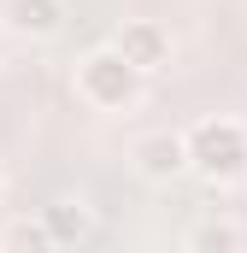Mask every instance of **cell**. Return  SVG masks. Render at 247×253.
Segmentation results:
<instances>
[{"label": "cell", "instance_id": "5b68a950", "mask_svg": "<svg viewBox=\"0 0 247 253\" xmlns=\"http://www.w3.org/2000/svg\"><path fill=\"white\" fill-rule=\"evenodd\" d=\"M65 24V0H6V30L18 36H59Z\"/></svg>", "mask_w": 247, "mask_h": 253}, {"label": "cell", "instance_id": "6da1fadb", "mask_svg": "<svg viewBox=\"0 0 247 253\" xmlns=\"http://www.w3.org/2000/svg\"><path fill=\"white\" fill-rule=\"evenodd\" d=\"M188 171H200L206 183H242L247 177V129L236 118H200L183 135Z\"/></svg>", "mask_w": 247, "mask_h": 253}, {"label": "cell", "instance_id": "ba28073f", "mask_svg": "<svg viewBox=\"0 0 247 253\" xmlns=\"http://www.w3.org/2000/svg\"><path fill=\"white\" fill-rule=\"evenodd\" d=\"M0 248H30V253H41V248H53V242H47V224H41V218H18V224L0 230Z\"/></svg>", "mask_w": 247, "mask_h": 253}, {"label": "cell", "instance_id": "9c48e42d", "mask_svg": "<svg viewBox=\"0 0 247 253\" xmlns=\"http://www.w3.org/2000/svg\"><path fill=\"white\" fill-rule=\"evenodd\" d=\"M0 53H6V24H0Z\"/></svg>", "mask_w": 247, "mask_h": 253}, {"label": "cell", "instance_id": "7a4b0ae2", "mask_svg": "<svg viewBox=\"0 0 247 253\" xmlns=\"http://www.w3.org/2000/svg\"><path fill=\"white\" fill-rule=\"evenodd\" d=\"M141 83H147V77L124 59L112 42L77 59V94H82L94 112H124V106H135V100H141Z\"/></svg>", "mask_w": 247, "mask_h": 253}, {"label": "cell", "instance_id": "3957f363", "mask_svg": "<svg viewBox=\"0 0 247 253\" xmlns=\"http://www.w3.org/2000/svg\"><path fill=\"white\" fill-rule=\"evenodd\" d=\"M112 47H118L124 59L135 65L141 77H153V71H165L171 53H177V42H171V30L165 24H153V18H129L118 36H112Z\"/></svg>", "mask_w": 247, "mask_h": 253}, {"label": "cell", "instance_id": "277c9868", "mask_svg": "<svg viewBox=\"0 0 247 253\" xmlns=\"http://www.w3.org/2000/svg\"><path fill=\"white\" fill-rule=\"evenodd\" d=\"M129 159H135V171H141V177H153V183H171V177H183V171H188L183 135H171V129H153V135H141Z\"/></svg>", "mask_w": 247, "mask_h": 253}, {"label": "cell", "instance_id": "52a82bcc", "mask_svg": "<svg viewBox=\"0 0 247 253\" xmlns=\"http://www.w3.org/2000/svg\"><path fill=\"white\" fill-rule=\"evenodd\" d=\"M188 248H194V253H236V248H242V230L212 218V224H194V230H188Z\"/></svg>", "mask_w": 247, "mask_h": 253}, {"label": "cell", "instance_id": "8992f818", "mask_svg": "<svg viewBox=\"0 0 247 253\" xmlns=\"http://www.w3.org/2000/svg\"><path fill=\"white\" fill-rule=\"evenodd\" d=\"M41 224H47V242H53V248H71V242H82V236L94 230V218H88L82 200H53V206H41Z\"/></svg>", "mask_w": 247, "mask_h": 253}, {"label": "cell", "instance_id": "30bf717a", "mask_svg": "<svg viewBox=\"0 0 247 253\" xmlns=\"http://www.w3.org/2000/svg\"><path fill=\"white\" fill-rule=\"evenodd\" d=\"M0 194H6V171H0Z\"/></svg>", "mask_w": 247, "mask_h": 253}]
</instances>
